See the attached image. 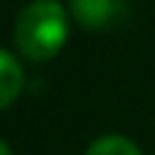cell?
I'll return each instance as SVG.
<instances>
[{
  "label": "cell",
  "instance_id": "3957f363",
  "mask_svg": "<svg viewBox=\"0 0 155 155\" xmlns=\"http://www.w3.org/2000/svg\"><path fill=\"white\" fill-rule=\"evenodd\" d=\"M23 81L26 78H23V66L17 63V58L0 49V112L17 101V95L23 92Z\"/></svg>",
  "mask_w": 155,
  "mask_h": 155
},
{
  "label": "cell",
  "instance_id": "5b68a950",
  "mask_svg": "<svg viewBox=\"0 0 155 155\" xmlns=\"http://www.w3.org/2000/svg\"><path fill=\"white\" fill-rule=\"evenodd\" d=\"M0 155H12V150H9V144H6V141H0Z\"/></svg>",
  "mask_w": 155,
  "mask_h": 155
},
{
  "label": "cell",
  "instance_id": "6da1fadb",
  "mask_svg": "<svg viewBox=\"0 0 155 155\" xmlns=\"http://www.w3.org/2000/svg\"><path fill=\"white\" fill-rule=\"evenodd\" d=\"M69 35V9L58 0H32L15 20V43L32 63H46L63 49Z\"/></svg>",
  "mask_w": 155,
  "mask_h": 155
},
{
  "label": "cell",
  "instance_id": "277c9868",
  "mask_svg": "<svg viewBox=\"0 0 155 155\" xmlns=\"http://www.w3.org/2000/svg\"><path fill=\"white\" fill-rule=\"evenodd\" d=\"M86 155H141V150L124 135H104L89 144Z\"/></svg>",
  "mask_w": 155,
  "mask_h": 155
},
{
  "label": "cell",
  "instance_id": "7a4b0ae2",
  "mask_svg": "<svg viewBox=\"0 0 155 155\" xmlns=\"http://www.w3.org/2000/svg\"><path fill=\"white\" fill-rule=\"evenodd\" d=\"M124 12V0H69V15L83 29H106Z\"/></svg>",
  "mask_w": 155,
  "mask_h": 155
}]
</instances>
